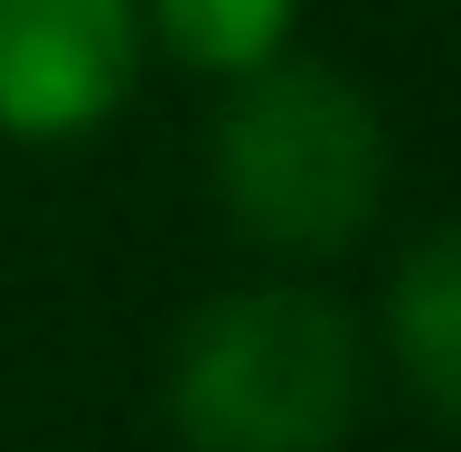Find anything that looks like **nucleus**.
<instances>
[{
  "label": "nucleus",
  "mask_w": 461,
  "mask_h": 452,
  "mask_svg": "<svg viewBox=\"0 0 461 452\" xmlns=\"http://www.w3.org/2000/svg\"><path fill=\"white\" fill-rule=\"evenodd\" d=\"M217 189L274 255H330L376 217L386 132L376 104L330 67H255L217 113Z\"/></svg>",
  "instance_id": "obj_2"
},
{
  "label": "nucleus",
  "mask_w": 461,
  "mask_h": 452,
  "mask_svg": "<svg viewBox=\"0 0 461 452\" xmlns=\"http://www.w3.org/2000/svg\"><path fill=\"white\" fill-rule=\"evenodd\" d=\"M132 67L141 0H0V132H86L122 104Z\"/></svg>",
  "instance_id": "obj_3"
},
{
  "label": "nucleus",
  "mask_w": 461,
  "mask_h": 452,
  "mask_svg": "<svg viewBox=\"0 0 461 452\" xmlns=\"http://www.w3.org/2000/svg\"><path fill=\"white\" fill-rule=\"evenodd\" d=\"M386 339L405 386L461 424V226H433L386 283Z\"/></svg>",
  "instance_id": "obj_4"
},
{
  "label": "nucleus",
  "mask_w": 461,
  "mask_h": 452,
  "mask_svg": "<svg viewBox=\"0 0 461 452\" xmlns=\"http://www.w3.org/2000/svg\"><path fill=\"white\" fill-rule=\"evenodd\" d=\"M358 330L321 293H226L170 358V415L198 452H330L358 415Z\"/></svg>",
  "instance_id": "obj_1"
},
{
  "label": "nucleus",
  "mask_w": 461,
  "mask_h": 452,
  "mask_svg": "<svg viewBox=\"0 0 461 452\" xmlns=\"http://www.w3.org/2000/svg\"><path fill=\"white\" fill-rule=\"evenodd\" d=\"M141 29H160V48L198 76H255L283 57L292 0H141Z\"/></svg>",
  "instance_id": "obj_5"
}]
</instances>
